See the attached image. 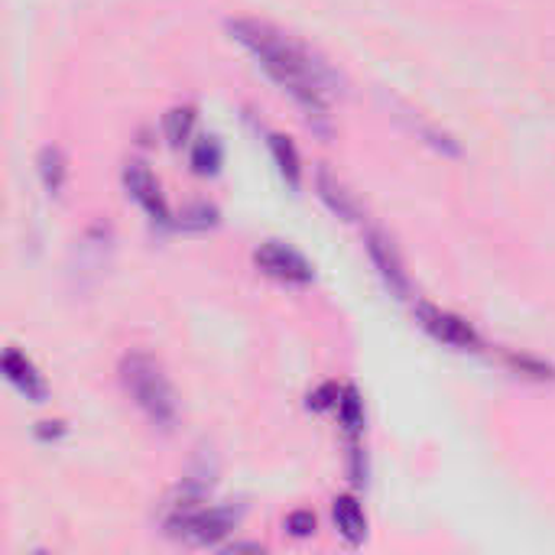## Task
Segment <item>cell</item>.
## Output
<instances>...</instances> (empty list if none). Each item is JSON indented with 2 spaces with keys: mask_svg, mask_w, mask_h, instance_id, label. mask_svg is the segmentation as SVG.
<instances>
[{
  "mask_svg": "<svg viewBox=\"0 0 555 555\" xmlns=\"http://www.w3.org/2000/svg\"><path fill=\"white\" fill-rule=\"evenodd\" d=\"M228 33L254 55L263 75L283 94L293 98V104L306 114V120L319 133H328V117H332L328 111L341 91L335 68L322 55H315L306 42H299L296 36L283 33L267 20H254V16L231 20Z\"/></svg>",
  "mask_w": 555,
  "mask_h": 555,
  "instance_id": "obj_1",
  "label": "cell"
},
{
  "mask_svg": "<svg viewBox=\"0 0 555 555\" xmlns=\"http://www.w3.org/2000/svg\"><path fill=\"white\" fill-rule=\"evenodd\" d=\"M120 387L156 429L169 433L179 423V397L150 351H130L120 358Z\"/></svg>",
  "mask_w": 555,
  "mask_h": 555,
  "instance_id": "obj_2",
  "label": "cell"
},
{
  "mask_svg": "<svg viewBox=\"0 0 555 555\" xmlns=\"http://www.w3.org/2000/svg\"><path fill=\"white\" fill-rule=\"evenodd\" d=\"M241 524V507L231 504H198L189 511L163 514V530L189 546H218L224 537H231Z\"/></svg>",
  "mask_w": 555,
  "mask_h": 555,
  "instance_id": "obj_3",
  "label": "cell"
},
{
  "mask_svg": "<svg viewBox=\"0 0 555 555\" xmlns=\"http://www.w3.org/2000/svg\"><path fill=\"white\" fill-rule=\"evenodd\" d=\"M413 315H416V325H420L433 341H439V345H446V348H455V351H478V348H481L478 328H475L468 319H462V315H455V312H449V309H442V306L416 302Z\"/></svg>",
  "mask_w": 555,
  "mask_h": 555,
  "instance_id": "obj_4",
  "label": "cell"
},
{
  "mask_svg": "<svg viewBox=\"0 0 555 555\" xmlns=\"http://www.w3.org/2000/svg\"><path fill=\"white\" fill-rule=\"evenodd\" d=\"M254 267H257L263 276L283 283V286H309V283L315 280L312 263H309L296 247H289V244H283V241H263V244L254 250Z\"/></svg>",
  "mask_w": 555,
  "mask_h": 555,
  "instance_id": "obj_5",
  "label": "cell"
},
{
  "mask_svg": "<svg viewBox=\"0 0 555 555\" xmlns=\"http://www.w3.org/2000/svg\"><path fill=\"white\" fill-rule=\"evenodd\" d=\"M124 189H127V195L146 211V218L153 221V224H159V228H172V215H169V205H166V195H163V189H159V182H156V176L150 172V166L146 163H140V159H130L127 166H124Z\"/></svg>",
  "mask_w": 555,
  "mask_h": 555,
  "instance_id": "obj_6",
  "label": "cell"
},
{
  "mask_svg": "<svg viewBox=\"0 0 555 555\" xmlns=\"http://www.w3.org/2000/svg\"><path fill=\"white\" fill-rule=\"evenodd\" d=\"M364 247H367V257H371L374 270L380 273L384 286L390 289V296L410 299V293H413L410 273H406V263H403V257H400L393 237L384 234V231H367V234H364Z\"/></svg>",
  "mask_w": 555,
  "mask_h": 555,
  "instance_id": "obj_7",
  "label": "cell"
},
{
  "mask_svg": "<svg viewBox=\"0 0 555 555\" xmlns=\"http://www.w3.org/2000/svg\"><path fill=\"white\" fill-rule=\"evenodd\" d=\"M3 377H7L29 403H46V400H49V384L42 380V374L36 371V364H33L20 348H7V351H3Z\"/></svg>",
  "mask_w": 555,
  "mask_h": 555,
  "instance_id": "obj_8",
  "label": "cell"
},
{
  "mask_svg": "<svg viewBox=\"0 0 555 555\" xmlns=\"http://www.w3.org/2000/svg\"><path fill=\"white\" fill-rule=\"evenodd\" d=\"M315 189H319V198L345 221H361L364 211H361V202L338 182V176H332L328 169H319L315 176Z\"/></svg>",
  "mask_w": 555,
  "mask_h": 555,
  "instance_id": "obj_9",
  "label": "cell"
},
{
  "mask_svg": "<svg viewBox=\"0 0 555 555\" xmlns=\"http://www.w3.org/2000/svg\"><path fill=\"white\" fill-rule=\"evenodd\" d=\"M332 517H335L338 533H341L351 546H361V543L367 540V517H364V511H361L358 498H351V494L335 498Z\"/></svg>",
  "mask_w": 555,
  "mask_h": 555,
  "instance_id": "obj_10",
  "label": "cell"
},
{
  "mask_svg": "<svg viewBox=\"0 0 555 555\" xmlns=\"http://www.w3.org/2000/svg\"><path fill=\"white\" fill-rule=\"evenodd\" d=\"M267 143H270V153H273V163H276L283 182L296 192V189L302 185V159H299V150H296L293 140L283 137V133H270Z\"/></svg>",
  "mask_w": 555,
  "mask_h": 555,
  "instance_id": "obj_11",
  "label": "cell"
},
{
  "mask_svg": "<svg viewBox=\"0 0 555 555\" xmlns=\"http://www.w3.org/2000/svg\"><path fill=\"white\" fill-rule=\"evenodd\" d=\"M36 169H39V179H42V189L49 195H59L65 189V179H68V159L59 146H42L39 156H36Z\"/></svg>",
  "mask_w": 555,
  "mask_h": 555,
  "instance_id": "obj_12",
  "label": "cell"
},
{
  "mask_svg": "<svg viewBox=\"0 0 555 555\" xmlns=\"http://www.w3.org/2000/svg\"><path fill=\"white\" fill-rule=\"evenodd\" d=\"M221 159H224V153H221V143H218L215 137H202V140H195L192 156H189V163H192V172H195V176H218Z\"/></svg>",
  "mask_w": 555,
  "mask_h": 555,
  "instance_id": "obj_13",
  "label": "cell"
},
{
  "mask_svg": "<svg viewBox=\"0 0 555 555\" xmlns=\"http://www.w3.org/2000/svg\"><path fill=\"white\" fill-rule=\"evenodd\" d=\"M335 413H338L345 433H348L351 439H358L361 429H364V400H361V393H358L354 387H345V390H341V400H338V410H335Z\"/></svg>",
  "mask_w": 555,
  "mask_h": 555,
  "instance_id": "obj_14",
  "label": "cell"
},
{
  "mask_svg": "<svg viewBox=\"0 0 555 555\" xmlns=\"http://www.w3.org/2000/svg\"><path fill=\"white\" fill-rule=\"evenodd\" d=\"M192 127H195V107H172L166 117H163V130H166V140L169 146H182L189 137H192Z\"/></svg>",
  "mask_w": 555,
  "mask_h": 555,
  "instance_id": "obj_15",
  "label": "cell"
},
{
  "mask_svg": "<svg viewBox=\"0 0 555 555\" xmlns=\"http://www.w3.org/2000/svg\"><path fill=\"white\" fill-rule=\"evenodd\" d=\"M218 224V208L215 205H195L182 215V221H176L172 228H182V231H205V228H215Z\"/></svg>",
  "mask_w": 555,
  "mask_h": 555,
  "instance_id": "obj_16",
  "label": "cell"
},
{
  "mask_svg": "<svg viewBox=\"0 0 555 555\" xmlns=\"http://www.w3.org/2000/svg\"><path fill=\"white\" fill-rule=\"evenodd\" d=\"M341 390H345V387H338V384H322L319 390H312V393H309V410H319V413H325V410H338Z\"/></svg>",
  "mask_w": 555,
  "mask_h": 555,
  "instance_id": "obj_17",
  "label": "cell"
},
{
  "mask_svg": "<svg viewBox=\"0 0 555 555\" xmlns=\"http://www.w3.org/2000/svg\"><path fill=\"white\" fill-rule=\"evenodd\" d=\"M286 530L293 533V537H312L315 533V514L312 511H293L289 517H286Z\"/></svg>",
  "mask_w": 555,
  "mask_h": 555,
  "instance_id": "obj_18",
  "label": "cell"
},
{
  "mask_svg": "<svg viewBox=\"0 0 555 555\" xmlns=\"http://www.w3.org/2000/svg\"><path fill=\"white\" fill-rule=\"evenodd\" d=\"M36 436H39L42 442H49V439H59V436H65V426H62V423H39Z\"/></svg>",
  "mask_w": 555,
  "mask_h": 555,
  "instance_id": "obj_19",
  "label": "cell"
}]
</instances>
